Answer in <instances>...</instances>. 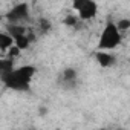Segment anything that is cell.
<instances>
[{
	"mask_svg": "<svg viewBox=\"0 0 130 130\" xmlns=\"http://www.w3.org/2000/svg\"><path fill=\"white\" fill-rule=\"evenodd\" d=\"M119 43H121V31L118 29L116 23L107 22L98 40V47L103 51H113L115 47L119 46Z\"/></svg>",
	"mask_w": 130,
	"mask_h": 130,
	"instance_id": "obj_2",
	"label": "cell"
},
{
	"mask_svg": "<svg viewBox=\"0 0 130 130\" xmlns=\"http://www.w3.org/2000/svg\"><path fill=\"white\" fill-rule=\"evenodd\" d=\"M128 72H130V71H128Z\"/></svg>",
	"mask_w": 130,
	"mask_h": 130,
	"instance_id": "obj_15",
	"label": "cell"
},
{
	"mask_svg": "<svg viewBox=\"0 0 130 130\" xmlns=\"http://www.w3.org/2000/svg\"><path fill=\"white\" fill-rule=\"evenodd\" d=\"M31 38H29V35L28 34H25V35H20V37H17L15 38V44L22 49V51H25V49H28L29 47V44H31Z\"/></svg>",
	"mask_w": 130,
	"mask_h": 130,
	"instance_id": "obj_10",
	"label": "cell"
},
{
	"mask_svg": "<svg viewBox=\"0 0 130 130\" xmlns=\"http://www.w3.org/2000/svg\"><path fill=\"white\" fill-rule=\"evenodd\" d=\"M20 52H22V49H20L17 44H14L12 47H9V49H8V57H9V58H15V57H19V54H20Z\"/></svg>",
	"mask_w": 130,
	"mask_h": 130,
	"instance_id": "obj_14",
	"label": "cell"
},
{
	"mask_svg": "<svg viewBox=\"0 0 130 130\" xmlns=\"http://www.w3.org/2000/svg\"><path fill=\"white\" fill-rule=\"evenodd\" d=\"M6 19L9 20V23H19L22 20H28L29 19V6L26 3H17L6 14Z\"/></svg>",
	"mask_w": 130,
	"mask_h": 130,
	"instance_id": "obj_4",
	"label": "cell"
},
{
	"mask_svg": "<svg viewBox=\"0 0 130 130\" xmlns=\"http://www.w3.org/2000/svg\"><path fill=\"white\" fill-rule=\"evenodd\" d=\"M14 44H15V40H14L12 35H9L8 32L0 34V49H2V51H8Z\"/></svg>",
	"mask_w": 130,
	"mask_h": 130,
	"instance_id": "obj_8",
	"label": "cell"
},
{
	"mask_svg": "<svg viewBox=\"0 0 130 130\" xmlns=\"http://www.w3.org/2000/svg\"><path fill=\"white\" fill-rule=\"evenodd\" d=\"M64 25L66 26H77L78 25V17H75V15H68L66 19H64Z\"/></svg>",
	"mask_w": 130,
	"mask_h": 130,
	"instance_id": "obj_13",
	"label": "cell"
},
{
	"mask_svg": "<svg viewBox=\"0 0 130 130\" xmlns=\"http://www.w3.org/2000/svg\"><path fill=\"white\" fill-rule=\"evenodd\" d=\"M38 26H40V31L43 32V34H46V32H49L51 31V23H49V20H46V19H40L38 20Z\"/></svg>",
	"mask_w": 130,
	"mask_h": 130,
	"instance_id": "obj_11",
	"label": "cell"
},
{
	"mask_svg": "<svg viewBox=\"0 0 130 130\" xmlns=\"http://www.w3.org/2000/svg\"><path fill=\"white\" fill-rule=\"evenodd\" d=\"M6 31H8V34H9V35H12V37H14V40H15L17 37H20V35L28 34V29H26L23 25H17V23H9V25H8V28H6Z\"/></svg>",
	"mask_w": 130,
	"mask_h": 130,
	"instance_id": "obj_7",
	"label": "cell"
},
{
	"mask_svg": "<svg viewBox=\"0 0 130 130\" xmlns=\"http://www.w3.org/2000/svg\"><path fill=\"white\" fill-rule=\"evenodd\" d=\"M77 83V71L72 69V68H68V69H64L61 72V84L64 87H69L72 89Z\"/></svg>",
	"mask_w": 130,
	"mask_h": 130,
	"instance_id": "obj_6",
	"label": "cell"
},
{
	"mask_svg": "<svg viewBox=\"0 0 130 130\" xmlns=\"http://www.w3.org/2000/svg\"><path fill=\"white\" fill-rule=\"evenodd\" d=\"M116 26H118V29H119L121 32H124V31L130 29V20H128V19H122V20H119V22L116 23Z\"/></svg>",
	"mask_w": 130,
	"mask_h": 130,
	"instance_id": "obj_12",
	"label": "cell"
},
{
	"mask_svg": "<svg viewBox=\"0 0 130 130\" xmlns=\"http://www.w3.org/2000/svg\"><path fill=\"white\" fill-rule=\"evenodd\" d=\"M12 71H14V60L12 58H3L0 61V74L2 75H6Z\"/></svg>",
	"mask_w": 130,
	"mask_h": 130,
	"instance_id": "obj_9",
	"label": "cell"
},
{
	"mask_svg": "<svg viewBox=\"0 0 130 130\" xmlns=\"http://www.w3.org/2000/svg\"><path fill=\"white\" fill-rule=\"evenodd\" d=\"M34 75H35V68L31 64H26V66H22L19 69H14L6 75H2V81L8 89L28 92Z\"/></svg>",
	"mask_w": 130,
	"mask_h": 130,
	"instance_id": "obj_1",
	"label": "cell"
},
{
	"mask_svg": "<svg viewBox=\"0 0 130 130\" xmlns=\"http://www.w3.org/2000/svg\"><path fill=\"white\" fill-rule=\"evenodd\" d=\"M95 58H96V61L101 68H110L116 63V57L113 54H110V51H103L101 49L95 54Z\"/></svg>",
	"mask_w": 130,
	"mask_h": 130,
	"instance_id": "obj_5",
	"label": "cell"
},
{
	"mask_svg": "<svg viewBox=\"0 0 130 130\" xmlns=\"http://www.w3.org/2000/svg\"><path fill=\"white\" fill-rule=\"evenodd\" d=\"M72 8L78 12L81 20H90L98 12V5L93 0H72Z\"/></svg>",
	"mask_w": 130,
	"mask_h": 130,
	"instance_id": "obj_3",
	"label": "cell"
}]
</instances>
